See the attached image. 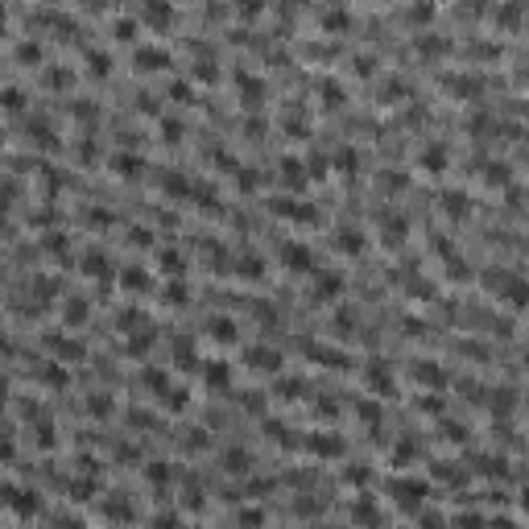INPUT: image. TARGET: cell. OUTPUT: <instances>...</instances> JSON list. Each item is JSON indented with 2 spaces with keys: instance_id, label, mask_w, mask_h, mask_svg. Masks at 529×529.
I'll return each mask as SVG.
<instances>
[{
  "instance_id": "obj_2",
  "label": "cell",
  "mask_w": 529,
  "mask_h": 529,
  "mask_svg": "<svg viewBox=\"0 0 529 529\" xmlns=\"http://www.w3.org/2000/svg\"><path fill=\"white\" fill-rule=\"evenodd\" d=\"M248 360H252V368H257V372H277V360H281V356H277L273 348H252V352H248Z\"/></svg>"
},
{
  "instance_id": "obj_8",
  "label": "cell",
  "mask_w": 529,
  "mask_h": 529,
  "mask_svg": "<svg viewBox=\"0 0 529 529\" xmlns=\"http://www.w3.org/2000/svg\"><path fill=\"white\" fill-rule=\"evenodd\" d=\"M352 517H356V521H377V509H372L368 501H360V505L352 509Z\"/></svg>"
},
{
  "instance_id": "obj_3",
  "label": "cell",
  "mask_w": 529,
  "mask_h": 529,
  "mask_svg": "<svg viewBox=\"0 0 529 529\" xmlns=\"http://www.w3.org/2000/svg\"><path fill=\"white\" fill-rule=\"evenodd\" d=\"M228 381H232V364H223V360H211V364H207V385H211V389H223Z\"/></svg>"
},
{
  "instance_id": "obj_11",
  "label": "cell",
  "mask_w": 529,
  "mask_h": 529,
  "mask_svg": "<svg viewBox=\"0 0 529 529\" xmlns=\"http://www.w3.org/2000/svg\"><path fill=\"white\" fill-rule=\"evenodd\" d=\"M4 401H8V381L0 377V406H4Z\"/></svg>"
},
{
  "instance_id": "obj_7",
  "label": "cell",
  "mask_w": 529,
  "mask_h": 529,
  "mask_svg": "<svg viewBox=\"0 0 529 529\" xmlns=\"http://www.w3.org/2000/svg\"><path fill=\"white\" fill-rule=\"evenodd\" d=\"M211 331H215V339H219V343H228V339H236V327H232L228 319H215V323H211Z\"/></svg>"
},
{
  "instance_id": "obj_5",
  "label": "cell",
  "mask_w": 529,
  "mask_h": 529,
  "mask_svg": "<svg viewBox=\"0 0 529 529\" xmlns=\"http://www.w3.org/2000/svg\"><path fill=\"white\" fill-rule=\"evenodd\" d=\"M339 286H343L339 273H319V294H339Z\"/></svg>"
},
{
  "instance_id": "obj_1",
  "label": "cell",
  "mask_w": 529,
  "mask_h": 529,
  "mask_svg": "<svg viewBox=\"0 0 529 529\" xmlns=\"http://www.w3.org/2000/svg\"><path fill=\"white\" fill-rule=\"evenodd\" d=\"M281 261H286V269H310V248L306 244H286Z\"/></svg>"
},
{
  "instance_id": "obj_9",
  "label": "cell",
  "mask_w": 529,
  "mask_h": 529,
  "mask_svg": "<svg viewBox=\"0 0 529 529\" xmlns=\"http://www.w3.org/2000/svg\"><path fill=\"white\" fill-rule=\"evenodd\" d=\"M149 17H153V21H157V25H170V4H166V8H161V4H157V0H153V4H149Z\"/></svg>"
},
{
  "instance_id": "obj_10",
  "label": "cell",
  "mask_w": 529,
  "mask_h": 529,
  "mask_svg": "<svg viewBox=\"0 0 529 529\" xmlns=\"http://www.w3.org/2000/svg\"><path fill=\"white\" fill-rule=\"evenodd\" d=\"M124 286H128V290H132V286L141 290V286H145V273H124Z\"/></svg>"
},
{
  "instance_id": "obj_4",
  "label": "cell",
  "mask_w": 529,
  "mask_h": 529,
  "mask_svg": "<svg viewBox=\"0 0 529 529\" xmlns=\"http://www.w3.org/2000/svg\"><path fill=\"white\" fill-rule=\"evenodd\" d=\"M8 505L21 513V517H29V513H37V501L29 497V492H17V497H8Z\"/></svg>"
},
{
  "instance_id": "obj_6",
  "label": "cell",
  "mask_w": 529,
  "mask_h": 529,
  "mask_svg": "<svg viewBox=\"0 0 529 529\" xmlns=\"http://www.w3.org/2000/svg\"><path fill=\"white\" fill-rule=\"evenodd\" d=\"M418 381H422V385H443L447 377H443V368H439V364H430V368L422 364V368H418Z\"/></svg>"
}]
</instances>
